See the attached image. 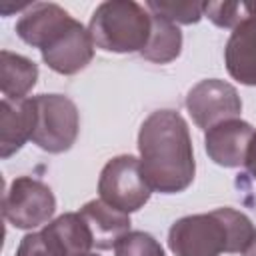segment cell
<instances>
[{"label": "cell", "mask_w": 256, "mask_h": 256, "mask_svg": "<svg viewBox=\"0 0 256 256\" xmlns=\"http://www.w3.org/2000/svg\"><path fill=\"white\" fill-rule=\"evenodd\" d=\"M224 64L236 82L256 86V2H252L250 14L232 28L224 46Z\"/></svg>", "instance_id": "11"}, {"label": "cell", "mask_w": 256, "mask_h": 256, "mask_svg": "<svg viewBox=\"0 0 256 256\" xmlns=\"http://www.w3.org/2000/svg\"><path fill=\"white\" fill-rule=\"evenodd\" d=\"M4 218L20 230H34L50 222L56 212V198L48 184L32 176H18L10 182L2 200Z\"/></svg>", "instance_id": "7"}, {"label": "cell", "mask_w": 256, "mask_h": 256, "mask_svg": "<svg viewBox=\"0 0 256 256\" xmlns=\"http://www.w3.org/2000/svg\"><path fill=\"white\" fill-rule=\"evenodd\" d=\"M40 54H42L44 64L50 70H54L56 74L72 76V74L84 70L92 62L94 42H92L88 28H84L82 22L72 18V22L66 28H62L40 50Z\"/></svg>", "instance_id": "9"}, {"label": "cell", "mask_w": 256, "mask_h": 256, "mask_svg": "<svg viewBox=\"0 0 256 256\" xmlns=\"http://www.w3.org/2000/svg\"><path fill=\"white\" fill-rule=\"evenodd\" d=\"M98 194L106 204L126 214L140 210L152 194L148 182L142 176L140 158L132 154L110 158L100 172Z\"/></svg>", "instance_id": "6"}, {"label": "cell", "mask_w": 256, "mask_h": 256, "mask_svg": "<svg viewBox=\"0 0 256 256\" xmlns=\"http://www.w3.org/2000/svg\"><path fill=\"white\" fill-rule=\"evenodd\" d=\"M94 248L92 232L80 212H66L38 232L26 234L14 256H80Z\"/></svg>", "instance_id": "4"}, {"label": "cell", "mask_w": 256, "mask_h": 256, "mask_svg": "<svg viewBox=\"0 0 256 256\" xmlns=\"http://www.w3.org/2000/svg\"><path fill=\"white\" fill-rule=\"evenodd\" d=\"M36 126V106L34 98L0 102V156L6 160L16 154L28 140H32Z\"/></svg>", "instance_id": "13"}, {"label": "cell", "mask_w": 256, "mask_h": 256, "mask_svg": "<svg viewBox=\"0 0 256 256\" xmlns=\"http://www.w3.org/2000/svg\"><path fill=\"white\" fill-rule=\"evenodd\" d=\"M38 64L22 54L2 50L0 52V90L4 98L22 100L36 86Z\"/></svg>", "instance_id": "15"}, {"label": "cell", "mask_w": 256, "mask_h": 256, "mask_svg": "<svg viewBox=\"0 0 256 256\" xmlns=\"http://www.w3.org/2000/svg\"><path fill=\"white\" fill-rule=\"evenodd\" d=\"M32 98L36 106L32 142L50 154L70 150L80 130V114L76 104L64 94H38Z\"/></svg>", "instance_id": "5"}, {"label": "cell", "mask_w": 256, "mask_h": 256, "mask_svg": "<svg viewBox=\"0 0 256 256\" xmlns=\"http://www.w3.org/2000/svg\"><path fill=\"white\" fill-rule=\"evenodd\" d=\"M138 152L142 176L152 192H184L196 174L192 138L176 110H156L140 126Z\"/></svg>", "instance_id": "1"}, {"label": "cell", "mask_w": 256, "mask_h": 256, "mask_svg": "<svg viewBox=\"0 0 256 256\" xmlns=\"http://www.w3.org/2000/svg\"><path fill=\"white\" fill-rule=\"evenodd\" d=\"M148 12L162 16L174 24H196L204 16L206 2H166V0H148Z\"/></svg>", "instance_id": "17"}, {"label": "cell", "mask_w": 256, "mask_h": 256, "mask_svg": "<svg viewBox=\"0 0 256 256\" xmlns=\"http://www.w3.org/2000/svg\"><path fill=\"white\" fill-rule=\"evenodd\" d=\"M80 216L88 224L94 240V248L110 250L118 244L122 236L130 232V214L106 204L102 198L86 202L80 210Z\"/></svg>", "instance_id": "14"}, {"label": "cell", "mask_w": 256, "mask_h": 256, "mask_svg": "<svg viewBox=\"0 0 256 256\" xmlns=\"http://www.w3.org/2000/svg\"><path fill=\"white\" fill-rule=\"evenodd\" d=\"M80 256H98V254H94V252H86V254H80Z\"/></svg>", "instance_id": "21"}, {"label": "cell", "mask_w": 256, "mask_h": 256, "mask_svg": "<svg viewBox=\"0 0 256 256\" xmlns=\"http://www.w3.org/2000/svg\"><path fill=\"white\" fill-rule=\"evenodd\" d=\"M72 22V16L54 2L30 4L16 22V34L28 46L42 50L62 28Z\"/></svg>", "instance_id": "12"}, {"label": "cell", "mask_w": 256, "mask_h": 256, "mask_svg": "<svg viewBox=\"0 0 256 256\" xmlns=\"http://www.w3.org/2000/svg\"><path fill=\"white\" fill-rule=\"evenodd\" d=\"M254 180H256V176H254Z\"/></svg>", "instance_id": "22"}, {"label": "cell", "mask_w": 256, "mask_h": 256, "mask_svg": "<svg viewBox=\"0 0 256 256\" xmlns=\"http://www.w3.org/2000/svg\"><path fill=\"white\" fill-rule=\"evenodd\" d=\"M256 236L252 220L234 208H216L206 214L178 218L168 230V248L174 256L238 254Z\"/></svg>", "instance_id": "2"}, {"label": "cell", "mask_w": 256, "mask_h": 256, "mask_svg": "<svg viewBox=\"0 0 256 256\" xmlns=\"http://www.w3.org/2000/svg\"><path fill=\"white\" fill-rule=\"evenodd\" d=\"M116 256H166L162 244L144 230H130L114 246Z\"/></svg>", "instance_id": "18"}, {"label": "cell", "mask_w": 256, "mask_h": 256, "mask_svg": "<svg viewBox=\"0 0 256 256\" xmlns=\"http://www.w3.org/2000/svg\"><path fill=\"white\" fill-rule=\"evenodd\" d=\"M180 52H182V32H180V28L174 22L152 14V32H150L148 44L144 46L140 56L144 60H150V62H156V64H168V62L176 60L180 56Z\"/></svg>", "instance_id": "16"}, {"label": "cell", "mask_w": 256, "mask_h": 256, "mask_svg": "<svg viewBox=\"0 0 256 256\" xmlns=\"http://www.w3.org/2000/svg\"><path fill=\"white\" fill-rule=\"evenodd\" d=\"M252 10V2H206L204 16L218 28H234L238 26Z\"/></svg>", "instance_id": "19"}, {"label": "cell", "mask_w": 256, "mask_h": 256, "mask_svg": "<svg viewBox=\"0 0 256 256\" xmlns=\"http://www.w3.org/2000/svg\"><path fill=\"white\" fill-rule=\"evenodd\" d=\"M88 32L104 52H142L152 32V14L134 0H106L92 12Z\"/></svg>", "instance_id": "3"}, {"label": "cell", "mask_w": 256, "mask_h": 256, "mask_svg": "<svg viewBox=\"0 0 256 256\" xmlns=\"http://www.w3.org/2000/svg\"><path fill=\"white\" fill-rule=\"evenodd\" d=\"M254 132L256 130L240 118L224 120L208 128L204 134V148H206L208 158L214 164L224 166V168L244 166L246 152H248Z\"/></svg>", "instance_id": "10"}, {"label": "cell", "mask_w": 256, "mask_h": 256, "mask_svg": "<svg viewBox=\"0 0 256 256\" xmlns=\"http://www.w3.org/2000/svg\"><path fill=\"white\" fill-rule=\"evenodd\" d=\"M242 256H256V236H254L252 242L246 246V250L242 252Z\"/></svg>", "instance_id": "20"}, {"label": "cell", "mask_w": 256, "mask_h": 256, "mask_svg": "<svg viewBox=\"0 0 256 256\" xmlns=\"http://www.w3.org/2000/svg\"><path fill=\"white\" fill-rule=\"evenodd\" d=\"M186 110L198 128L208 130L224 120L238 118L242 112V100L230 82L206 78L190 88L186 96Z\"/></svg>", "instance_id": "8"}]
</instances>
